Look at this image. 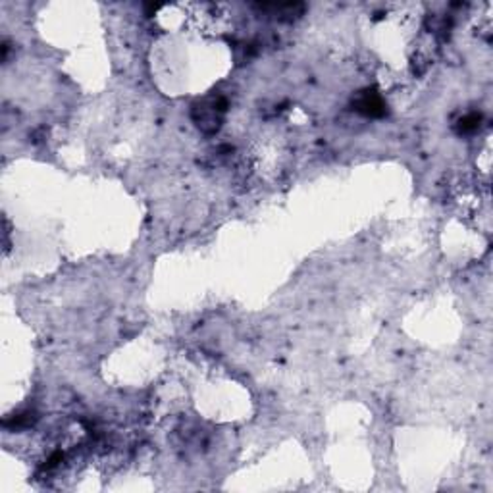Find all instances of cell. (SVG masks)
<instances>
[{"label": "cell", "instance_id": "cell-2", "mask_svg": "<svg viewBox=\"0 0 493 493\" xmlns=\"http://www.w3.org/2000/svg\"><path fill=\"white\" fill-rule=\"evenodd\" d=\"M480 122V116L472 114L470 117H466L464 122H461V129L462 131H468V129H476V124Z\"/></svg>", "mask_w": 493, "mask_h": 493}, {"label": "cell", "instance_id": "cell-1", "mask_svg": "<svg viewBox=\"0 0 493 493\" xmlns=\"http://www.w3.org/2000/svg\"><path fill=\"white\" fill-rule=\"evenodd\" d=\"M359 110L366 116H382L384 114V102L376 93H366L359 101Z\"/></svg>", "mask_w": 493, "mask_h": 493}]
</instances>
